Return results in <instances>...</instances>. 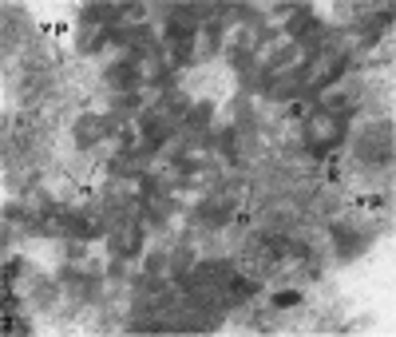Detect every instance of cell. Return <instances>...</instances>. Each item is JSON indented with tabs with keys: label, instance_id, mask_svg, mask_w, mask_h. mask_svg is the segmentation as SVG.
I'll use <instances>...</instances> for the list:
<instances>
[{
	"label": "cell",
	"instance_id": "4",
	"mask_svg": "<svg viewBox=\"0 0 396 337\" xmlns=\"http://www.w3.org/2000/svg\"><path fill=\"white\" fill-rule=\"evenodd\" d=\"M198 218L210 222V227H214V222H226V218H230V202H226V198H210L206 207L198 210Z\"/></svg>",
	"mask_w": 396,
	"mask_h": 337
},
{
	"label": "cell",
	"instance_id": "5",
	"mask_svg": "<svg viewBox=\"0 0 396 337\" xmlns=\"http://www.w3.org/2000/svg\"><path fill=\"white\" fill-rule=\"evenodd\" d=\"M107 79H111V88H131V84H135V79H139V68H135V59H127V64H115Z\"/></svg>",
	"mask_w": 396,
	"mask_h": 337
},
{
	"label": "cell",
	"instance_id": "1",
	"mask_svg": "<svg viewBox=\"0 0 396 337\" xmlns=\"http://www.w3.org/2000/svg\"><path fill=\"white\" fill-rule=\"evenodd\" d=\"M341 131H345V119H337V115H329V111H321V115L309 119L305 139H309V147H313V151H321V147H329V143H337Z\"/></svg>",
	"mask_w": 396,
	"mask_h": 337
},
{
	"label": "cell",
	"instance_id": "6",
	"mask_svg": "<svg viewBox=\"0 0 396 337\" xmlns=\"http://www.w3.org/2000/svg\"><path fill=\"white\" fill-rule=\"evenodd\" d=\"M313 24H317V20L309 16L305 8H301V16H293V20H289V32H293V36H301V32H309V28H313Z\"/></svg>",
	"mask_w": 396,
	"mask_h": 337
},
{
	"label": "cell",
	"instance_id": "8",
	"mask_svg": "<svg viewBox=\"0 0 396 337\" xmlns=\"http://www.w3.org/2000/svg\"><path fill=\"white\" fill-rule=\"evenodd\" d=\"M274 302H277V306H297L301 297H297V290H281V294H277Z\"/></svg>",
	"mask_w": 396,
	"mask_h": 337
},
{
	"label": "cell",
	"instance_id": "7",
	"mask_svg": "<svg viewBox=\"0 0 396 337\" xmlns=\"http://www.w3.org/2000/svg\"><path fill=\"white\" fill-rule=\"evenodd\" d=\"M206 119H210V108H206V103H198V108L190 111V127H202Z\"/></svg>",
	"mask_w": 396,
	"mask_h": 337
},
{
	"label": "cell",
	"instance_id": "3",
	"mask_svg": "<svg viewBox=\"0 0 396 337\" xmlns=\"http://www.w3.org/2000/svg\"><path fill=\"white\" fill-rule=\"evenodd\" d=\"M103 131H107V123L103 119H95V115H88L83 123L76 127V135H79V143L88 147V143H95V139H103Z\"/></svg>",
	"mask_w": 396,
	"mask_h": 337
},
{
	"label": "cell",
	"instance_id": "2",
	"mask_svg": "<svg viewBox=\"0 0 396 337\" xmlns=\"http://www.w3.org/2000/svg\"><path fill=\"white\" fill-rule=\"evenodd\" d=\"M361 155L376 159V163H388L392 159V127H376L361 139Z\"/></svg>",
	"mask_w": 396,
	"mask_h": 337
}]
</instances>
